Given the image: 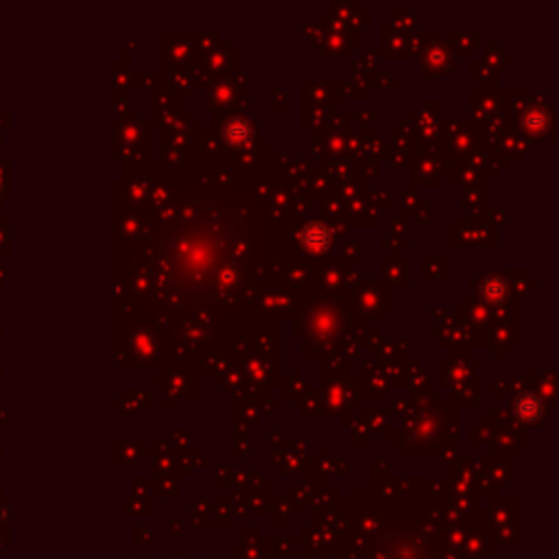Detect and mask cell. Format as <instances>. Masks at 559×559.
<instances>
[{
	"label": "cell",
	"instance_id": "6da1fadb",
	"mask_svg": "<svg viewBox=\"0 0 559 559\" xmlns=\"http://www.w3.org/2000/svg\"><path fill=\"white\" fill-rule=\"evenodd\" d=\"M298 242H300V247L304 252H308L310 256H319V254L330 249V230L319 221H308L300 230Z\"/></svg>",
	"mask_w": 559,
	"mask_h": 559
},
{
	"label": "cell",
	"instance_id": "7a4b0ae2",
	"mask_svg": "<svg viewBox=\"0 0 559 559\" xmlns=\"http://www.w3.org/2000/svg\"><path fill=\"white\" fill-rule=\"evenodd\" d=\"M514 416L520 422L526 424H538L540 420H544V404L538 396L533 394H522L516 398L514 402Z\"/></svg>",
	"mask_w": 559,
	"mask_h": 559
},
{
	"label": "cell",
	"instance_id": "3957f363",
	"mask_svg": "<svg viewBox=\"0 0 559 559\" xmlns=\"http://www.w3.org/2000/svg\"><path fill=\"white\" fill-rule=\"evenodd\" d=\"M505 280H507L505 273H490V276L481 278V284H478L481 298H485V300L492 302V304H498V302L507 300L509 286L505 284Z\"/></svg>",
	"mask_w": 559,
	"mask_h": 559
},
{
	"label": "cell",
	"instance_id": "277c9868",
	"mask_svg": "<svg viewBox=\"0 0 559 559\" xmlns=\"http://www.w3.org/2000/svg\"><path fill=\"white\" fill-rule=\"evenodd\" d=\"M551 114L542 107V110H538V107H531V110H526L522 116H520V127L522 129H526V131H533V134H544L553 123H551Z\"/></svg>",
	"mask_w": 559,
	"mask_h": 559
},
{
	"label": "cell",
	"instance_id": "5b68a950",
	"mask_svg": "<svg viewBox=\"0 0 559 559\" xmlns=\"http://www.w3.org/2000/svg\"><path fill=\"white\" fill-rule=\"evenodd\" d=\"M252 134V127H249V120H242V118H236V120H230V125H225L223 129V136L230 144H240L245 142Z\"/></svg>",
	"mask_w": 559,
	"mask_h": 559
}]
</instances>
